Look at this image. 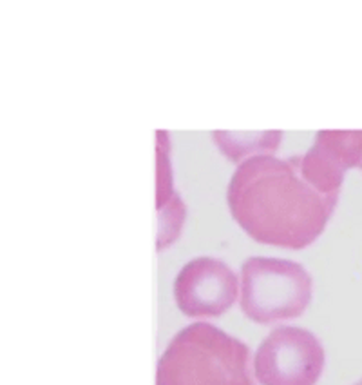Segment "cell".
Instances as JSON below:
<instances>
[{"label":"cell","mask_w":362,"mask_h":385,"mask_svg":"<svg viewBox=\"0 0 362 385\" xmlns=\"http://www.w3.org/2000/svg\"><path fill=\"white\" fill-rule=\"evenodd\" d=\"M339 198L324 197L301 177L294 158L252 154L241 160L226 189L236 223L264 246L304 249L328 225Z\"/></svg>","instance_id":"obj_1"},{"label":"cell","mask_w":362,"mask_h":385,"mask_svg":"<svg viewBox=\"0 0 362 385\" xmlns=\"http://www.w3.org/2000/svg\"><path fill=\"white\" fill-rule=\"evenodd\" d=\"M156 385H256L250 349L206 322L187 325L158 360Z\"/></svg>","instance_id":"obj_2"},{"label":"cell","mask_w":362,"mask_h":385,"mask_svg":"<svg viewBox=\"0 0 362 385\" xmlns=\"http://www.w3.org/2000/svg\"><path fill=\"white\" fill-rule=\"evenodd\" d=\"M313 280L294 260L250 256L241 267L239 305L261 325L301 316L312 302Z\"/></svg>","instance_id":"obj_3"},{"label":"cell","mask_w":362,"mask_h":385,"mask_svg":"<svg viewBox=\"0 0 362 385\" xmlns=\"http://www.w3.org/2000/svg\"><path fill=\"white\" fill-rule=\"evenodd\" d=\"M324 363V347L312 331L282 325L261 342L252 365L261 385H315Z\"/></svg>","instance_id":"obj_4"},{"label":"cell","mask_w":362,"mask_h":385,"mask_svg":"<svg viewBox=\"0 0 362 385\" xmlns=\"http://www.w3.org/2000/svg\"><path fill=\"white\" fill-rule=\"evenodd\" d=\"M239 296V278L223 260L198 256L187 262L174 280L176 305L188 318H216Z\"/></svg>","instance_id":"obj_5"},{"label":"cell","mask_w":362,"mask_h":385,"mask_svg":"<svg viewBox=\"0 0 362 385\" xmlns=\"http://www.w3.org/2000/svg\"><path fill=\"white\" fill-rule=\"evenodd\" d=\"M294 160L317 192L339 198L346 171L360 167L362 131H319L312 147Z\"/></svg>","instance_id":"obj_6"},{"label":"cell","mask_w":362,"mask_h":385,"mask_svg":"<svg viewBox=\"0 0 362 385\" xmlns=\"http://www.w3.org/2000/svg\"><path fill=\"white\" fill-rule=\"evenodd\" d=\"M355 385H362V380H360V381H357V383H355Z\"/></svg>","instance_id":"obj_7"},{"label":"cell","mask_w":362,"mask_h":385,"mask_svg":"<svg viewBox=\"0 0 362 385\" xmlns=\"http://www.w3.org/2000/svg\"><path fill=\"white\" fill-rule=\"evenodd\" d=\"M358 169H362V162H360V167H358Z\"/></svg>","instance_id":"obj_8"}]
</instances>
